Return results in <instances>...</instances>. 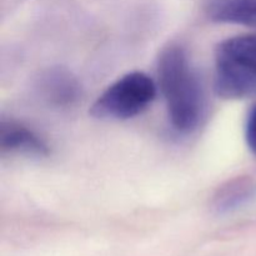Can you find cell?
Returning a JSON list of instances; mask_svg holds the SVG:
<instances>
[{
    "label": "cell",
    "mask_w": 256,
    "mask_h": 256,
    "mask_svg": "<svg viewBox=\"0 0 256 256\" xmlns=\"http://www.w3.org/2000/svg\"><path fill=\"white\" fill-rule=\"evenodd\" d=\"M156 69L172 129L180 134L192 132L204 115L205 98L185 48L178 42L165 45L158 56Z\"/></svg>",
    "instance_id": "1"
},
{
    "label": "cell",
    "mask_w": 256,
    "mask_h": 256,
    "mask_svg": "<svg viewBox=\"0 0 256 256\" xmlns=\"http://www.w3.org/2000/svg\"><path fill=\"white\" fill-rule=\"evenodd\" d=\"M214 90L228 100L256 95V32L228 38L216 45Z\"/></svg>",
    "instance_id": "2"
},
{
    "label": "cell",
    "mask_w": 256,
    "mask_h": 256,
    "mask_svg": "<svg viewBox=\"0 0 256 256\" xmlns=\"http://www.w3.org/2000/svg\"><path fill=\"white\" fill-rule=\"evenodd\" d=\"M156 96V84L142 72H132L110 84L90 108L102 120H126L148 109Z\"/></svg>",
    "instance_id": "3"
},
{
    "label": "cell",
    "mask_w": 256,
    "mask_h": 256,
    "mask_svg": "<svg viewBox=\"0 0 256 256\" xmlns=\"http://www.w3.org/2000/svg\"><path fill=\"white\" fill-rule=\"evenodd\" d=\"M0 152L26 158H45L50 154L49 145L26 125L12 119L0 122Z\"/></svg>",
    "instance_id": "4"
},
{
    "label": "cell",
    "mask_w": 256,
    "mask_h": 256,
    "mask_svg": "<svg viewBox=\"0 0 256 256\" xmlns=\"http://www.w3.org/2000/svg\"><path fill=\"white\" fill-rule=\"evenodd\" d=\"M38 90L42 99L54 106L72 105L82 94L76 78L64 68H50L38 79Z\"/></svg>",
    "instance_id": "5"
},
{
    "label": "cell",
    "mask_w": 256,
    "mask_h": 256,
    "mask_svg": "<svg viewBox=\"0 0 256 256\" xmlns=\"http://www.w3.org/2000/svg\"><path fill=\"white\" fill-rule=\"evenodd\" d=\"M256 198V180L252 176H238L228 180L216 189L212 199V210L226 215L246 206Z\"/></svg>",
    "instance_id": "6"
},
{
    "label": "cell",
    "mask_w": 256,
    "mask_h": 256,
    "mask_svg": "<svg viewBox=\"0 0 256 256\" xmlns=\"http://www.w3.org/2000/svg\"><path fill=\"white\" fill-rule=\"evenodd\" d=\"M204 12L214 22L256 29V0H205Z\"/></svg>",
    "instance_id": "7"
},
{
    "label": "cell",
    "mask_w": 256,
    "mask_h": 256,
    "mask_svg": "<svg viewBox=\"0 0 256 256\" xmlns=\"http://www.w3.org/2000/svg\"><path fill=\"white\" fill-rule=\"evenodd\" d=\"M245 140L250 152L256 156V104L252 108L245 124Z\"/></svg>",
    "instance_id": "8"
}]
</instances>
